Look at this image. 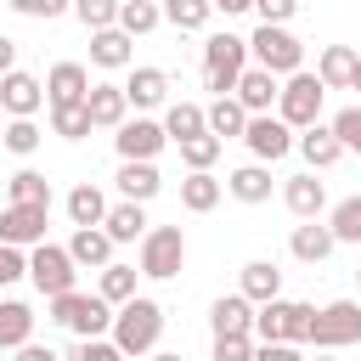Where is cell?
<instances>
[{"label": "cell", "instance_id": "1", "mask_svg": "<svg viewBox=\"0 0 361 361\" xmlns=\"http://www.w3.org/2000/svg\"><path fill=\"white\" fill-rule=\"evenodd\" d=\"M158 338H164V305L147 299V293L124 299L118 316H113V344H118L124 355H152Z\"/></svg>", "mask_w": 361, "mask_h": 361}, {"label": "cell", "instance_id": "2", "mask_svg": "<svg viewBox=\"0 0 361 361\" xmlns=\"http://www.w3.org/2000/svg\"><path fill=\"white\" fill-rule=\"evenodd\" d=\"M45 305H51V322L68 327L73 338H102V333H113V316H118V305H107L102 293H79V288H68Z\"/></svg>", "mask_w": 361, "mask_h": 361}, {"label": "cell", "instance_id": "3", "mask_svg": "<svg viewBox=\"0 0 361 361\" xmlns=\"http://www.w3.org/2000/svg\"><path fill=\"white\" fill-rule=\"evenodd\" d=\"M310 322H316V305H305V299H265L254 310V338L259 344H310Z\"/></svg>", "mask_w": 361, "mask_h": 361}, {"label": "cell", "instance_id": "4", "mask_svg": "<svg viewBox=\"0 0 361 361\" xmlns=\"http://www.w3.org/2000/svg\"><path fill=\"white\" fill-rule=\"evenodd\" d=\"M243 68H248V39H237V34H209L203 39V90L231 96Z\"/></svg>", "mask_w": 361, "mask_h": 361}, {"label": "cell", "instance_id": "5", "mask_svg": "<svg viewBox=\"0 0 361 361\" xmlns=\"http://www.w3.org/2000/svg\"><path fill=\"white\" fill-rule=\"evenodd\" d=\"M322 102H327V85H322V73L299 68V73H288V79H282L276 118H282V124H293V130H310V124L322 118Z\"/></svg>", "mask_w": 361, "mask_h": 361}, {"label": "cell", "instance_id": "6", "mask_svg": "<svg viewBox=\"0 0 361 361\" xmlns=\"http://www.w3.org/2000/svg\"><path fill=\"white\" fill-rule=\"evenodd\" d=\"M248 56H254L259 68H271L276 79H288V73L305 68V45L288 34V23H259V28L248 34Z\"/></svg>", "mask_w": 361, "mask_h": 361}, {"label": "cell", "instance_id": "7", "mask_svg": "<svg viewBox=\"0 0 361 361\" xmlns=\"http://www.w3.org/2000/svg\"><path fill=\"white\" fill-rule=\"evenodd\" d=\"M73 276H79V265H73V254H68V243H34L28 248V282L39 288V299H56V293H68L73 288Z\"/></svg>", "mask_w": 361, "mask_h": 361}, {"label": "cell", "instance_id": "8", "mask_svg": "<svg viewBox=\"0 0 361 361\" xmlns=\"http://www.w3.org/2000/svg\"><path fill=\"white\" fill-rule=\"evenodd\" d=\"M180 265H186V231L180 226H147V237H141V276L169 282V276H180Z\"/></svg>", "mask_w": 361, "mask_h": 361}, {"label": "cell", "instance_id": "9", "mask_svg": "<svg viewBox=\"0 0 361 361\" xmlns=\"http://www.w3.org/2000/svg\"><path fill=\"white\" fill-rule=\"evenodd\" d=\"M310 344H316V350L361 344V299H333V305H322L316 322H310Z\"/></svg>", "mask_w": 361, "mask_h": 361}, {"label": "cell", "instance_id": "10", "mask_svg": "<svg viewBox=\"0 0 361 361\" xmlns=\"http://www.w3.org/2000/svg\"><path fill=\"white\" fill-rule=\"evenodd\" d=\"M243 141H248V152H254L259 164H282V158L299 147V130H293V124H282L276 113H248Z\"/></svg>", "mask_w": 361, "mask_h": 361}, {"label": "cell", "instance_id": "11", "mask_svg": "<svg viewBox=\"0 0 361 361\" xmlns=\"http://www.w3.org/2000/svg\"><path fill=\"white\" fill-rule=\"evenodd\" d=\"M45 226H51V203H6L0 209V243H11V248L45 243Z\"/></svg>", "mask_w": 361, "mask_h": 361}, {"label": "cell", "instance_id": "12", "mask_svg": "<svg viewBox=\"0 0 361 361\" xmlns=\"http://www.w3.org/2000/svg\"><path fill=\"white\" fill-rule=\"evenodd\" d=\"M113 147H118V158H158V152L169 147V130H164V118L135 113V118H124V124L113 130Z\"/></svg>", "mask_w": 361, "mask_h": 361}, {"label": "cell", "instance_id": "13", "mask_svg": "<svg viewBox=\"0 0 361 361\" xmlns=\"http://www.w3.org/2000/svg\"><path fill=\"white\" fill-rule=\"evenodd\" d=\"M0 107H6L11 118H34V113L45 107V79H34V73H23V68L0 73Z\"/></svg>", "mask_w": 361, "mask_h": 361}, {"label": "cell", "instance_id": "14", "mask_svg": "<svg viewBox=\"0 0 361 361\" xmlns=\"http://www.w3.org/2000/svg\"><path fill=\"white\" fill-rule=\"evenodd\" d=\"M113 186H118V197H130V203H152V197H158V186H164V175H158V164H152V158H118Z\"/></svg>", "mask_w": 361, "mask_h": 361}, {"label": "cell", "instance_id": "15", "mask_svg": "<svg viewBox=\"0 0 361 361\" xmlns=\"http://www.w3.org/2000/svg\"><path fill=\"white\" fill-rule=\"evenodd\" d=\"M282 203H288L293 220H322V209H327V186L316 180V169L288 175V180H282Z\"/></svg>", "mask_w": 361, "mask_h": 361}, {"label": "cell", "instance_id": "16", "mask_svg": "<svg viewBox=\"0 0 361 361\" xmlns=\"http://www.w3.org/2000/svg\"><path fill=\"white\" fill-rule=\"evenodd\" d=\"M90 96V68L85 62H56L45 73V107H68V102H85Z\"/></svg>", "mask_w": 361, "mask_h": 361}, {"label": "cell", "instance_id": "17", "mask_svg": "<svg viewBox=\"0 0 361 361\" xmlns=\"http://www.w3.org/2000/svg\"><path fill=\"white\" fill-rule=\"evenodd\" d=\"M231 96H237V102H243L248 113H271V107H276V96H282V79H276L271 68H259V62H248Z\"/></svg>", "mask_w": 361, "mask_h": 361}, {"label": "cell", "instance_id": "18", "mask_svg": "<svg viewBox=\"0 0 361 361\" xmlns=\"http://www.w3.org/2000/svg\"><path fill=\"white\" fill-rule=\"evenodd\" d=\"M254 299L237 288V293H220L214 305H209V327H214V338H226V333H254Z\"/></svg>", "mask_w": 361, "mask_h": 361}, {"label": "cell", "instance_id": "19", "mask_svg": "<svg viewBox=\"0 0 361 361\" xmlns=\"http://www.w3.org/2000/svg\"><path fill=\"white\" fill-rule=\"evenodd\" d=\"M124 96H130V107H135V113H152V107H164V102H169V73H164V68H130Z\"/></svg>", "mask_w": 361, "mask_h": 361}, {"label": "cell", "instance_id": "20", "mask_svg": "<svg viewBox=\"0 0 361 361\" xmlns=\"http://www.w3.org/2000/svg\"><path fill=\"white\" fill-rule=\"evenodd\" d=\"M85 107H90V124L96 130H118L124 118H130V96H124V85H90V96H85Z\"/></svg>", "mask_w": 361, "mask_h": 361}, {"label": "cell", "instance_id": "21", "mask_svg": "<svg viewBox=\"0 0 361 361\" xmlns=\"http://www.w3.org/2000/svg\"><path fill=\"white\" fill-rule=\"evenodd\" d=\"M288 248H293V259L322 265V259L338 248V237H333V226H327V220H299V226H293V237H288Z\"/></svg>", "mask_w": 361, "mask_h": 361}, {"label": "cell", "instance_id": "22", "mask_svg": "<svg viewBox=\"0 0 361 361\" xmlns=\"http://www.w3.org/2000/svg\"><path fill=\"white\" fill-rule=\"evenodd\" d=\"M113 237H107V226H73V237H68V254H73V265H90V271H102V265H113Z\"/></svg>", "mask_w": 361, "mask_h": 361}, {"label": "cell", "instance_id": "23", "mask_svg": "<svg viewBox=\"0 0 361 361\" xmlns=\"http://www.w3.org/2000/svg\"><path fill=\"white\" fill-rule=\"evenodd\" d=\"M355 62H361V51H355V45H322L316 73H322V85H327V90H355Z\"/></svg>", "mask_w": 361, "mask_h": 361}, {"label": "cell", "instance_id": "24", "mask_svg": "<svg viewBox=\"0 0 361 361\" xmlns=\"http://www.w3.org/2000/svg\"><path fill=\"white\" fill-rule=\"evenodd\" d=\"M299 158L310 164V169H333L338 158H344V141L333 135V124H310V130H299Z\"/></svg>", "mask_w": 361, "mask_h": 361}, {"label": "cell", "instance_id": "25", "mask_svg": "<svg viewBox=\"0 0 361 361\" xmlns=\"http://www.w3.org/2000/svg\"><path fill=\"white\" fill-rule=\"evenodd\" d=\"M130 45H135V39H130L124 28H96V34H90V62L107 68V73H113V68H130V62H135Z\"/></svg>", "mask_w": 361, "mask_h": 361}, {"label": "cell", "instance_id": "26", "mask_svg": "<svg viewBox=\"0 0 361 361\" xmlns=\"http://www.w3.org/2000/svg\"><path fill=\"white\" fill-rule=\"evenodd\" d=\"M271 186H276V180H271V164H259V158L226 175V192H231L237 203H265V197H271Z\"/></svg>", "mask_w": 361, "mask_h": 361}, {"label": "cell", "instance_id": "27", "mask_svg": "<svg viewBox=\"0 0 361 361\" xmlns=\"http://www.w3.org/2000/svg\"><path fill=\"white\" fill-rule=\"evenodd\" d=\"M237 288H243L254 305H265V299H282V271H276V259H248V265L237 271Z\"/></svg>", "mask_w": 361, "mask_h": 361}, {"label": "cell", "instance_id": "28", "mask_svg": "<svg viewBox=\"0 0 361 361\" xmlns=\"http://www.w3.org/2000/svg\"><path fill=\"white\" fill-rule=\"evenodd\" d=\"M203 113H209V135H220V141H243V130H248V107H243L237 96H214Z\"/></svg>", "mask_w": 361, "mask_h": 361}, {"label": "cell", "instance_id": "29", "mask_svg": "<svg viewBox=\"0 0 361 361\" xmlns=\"http://www.w3.org/2000/svg\"><path fill=\"white\" fill-rule=\"evenodd\" d=\"M107 237L113 243H141L147 237V203H130V197H118L113 209H107Z\"/></svg>", "mask_w": 361, "mask_h": 361}, {"label": "cell", "instance_id": "30", "mask_svg": "<svg viewBox=\"0 0 361 361\" xmlns=\"http://www.w3.org/2000/svg\"><path fill=\"white\" fill-rule=\"evenodd\" d=\"M107 209H113V203L102 197V186H96V180H79V186L68 192V220H73V226H102V220H107Z\"/></svg>", "mask_w": 361, "mask_h": 361}, {"label": "cell", "instance_id": "31", "mask_svg": "<svg viewBox=\"0 0 361 361\" xmlns=\"http://www.w3.org/2000/svg\"><path fill=\"white\" fill-rule=\"evenodd\" d=\"M220 192H226V180H214L209 169H192V175L180 180V209H192V214H209V209L220 203Z\"/></svg>", "mask_w": 361, "mask_h": 361}, {"label": "cell", "instance_id": "32", "mask_svg": "<svg viewBox=\"0 0 361 361\" xmlns=\"http://www.w3.org/2000/svg\"><path fill=\"white\" fill-rule=\"evenodd\" d=\"M135 282H141V265H102L96 271V293L107 299V305H124V299H135Z\"/></svg>", "mask_w": 361, "mask_h": 361}, {"label": "cell", "instance_id": "33", "mask_svg": "<svg viewBox=\"0 0 361 361\" xmlns=\"http://www.w3.org/2000/svg\"><path fill=\"white\" fill-rule=\"evenodd\" d=\"M34 338V310L23 299H0V350H17Z\"/></svg>", "mask_w": 361, "mask_h": 361}, {"label": "cell", "instance_id": "34", "mask_svg": "<svg viewBox=\"0 0 361 361\" xmlns=\"http://www.w3.org/2000/svg\"><path fill=\"white\" fill-rule=\"evenodd\" d=\"M164 130H169V141L180 147L186 135H203V130H209V113H203L197 102H169V107H164Z\"/></svg>", "mask_w": 361, "mask_h": 361}, {"label": "cell", "instance_id": "35", "mask_svg": "<svg viewBox=\"0 0 361 361\" xmlns=\"http://www.w3.org/2000/svg\"><path fill=\"white\" fill-rule=\"evenodd\" d=\"M209 17H214V6H209V0H164V23H169V28H180V34L209 28Z\"/></svg>", "mask_w": 361, "mask_h": 361}, {"label": "cell", "instance_id": "36", "mask_svg": "<svg viewBox=\"0 0 361 361\" xmlns=\"http://www.w3.org/2000/svg\"><path fill=\"white\" fill-rule=\"evenodd\" d=\"M96 124H90V107L85 102H68V107H51V135H62V141H85Z\"/></svg>", "mask_w": 361, "mask_h": 361}, {"label": "cell", "instance_id": "37", "mask_svg": "<svg viewBox=\"0 0 361 361\" xmlns=\"http://www.w3.org/2000/svg\"><path fill=\"white\" fill-rule=\"evenodd\" d=\"M158 23H164V6H158V0H124V6H118V28H124L130 39H135V34H152Z\"/></svg>", "mask_w": 361, "mask_h": 361}, {"label": "cell", "instance_id": "38", "mask_svg": "<svg viewBox=\"0 0 361 361\" xmlns=\"http://www.w3.org/2000/svg\"><path fill=\"white\" fill-rule=\"evenodd\" d=\"M327 226H333L338 243H361V192H355V197H338V203L327 209Z\"/></svg>", "mask_w": 361, "mask_h": 361}, {"label": "cell", "instance_id": "39", "mask_svg": "<svg viewBox=\"0 0 361 361\" xmlns=\"http://www.w3.org/2000/svg\"><path fill=\"white\" fill-rule=\"evenodd\" d=\"M220 152H226V141H220V135H209V130L180 141V164H186V169H214V158H220Z\"/></svg>", "mask_w": 361, "mask_h": 361}, {"label": "cell", "instance_id": "40", "mask_svg": "<svg viewBox=\"0 0 361 361\" xmlns=\"http://www.w3.org/2000/svg\"><path fill=\"white\" fill-rule=\"evenodd\" d=\"M6 197H11V203H51V180H45L39 169H17V175L6 180Z\"/></svg>", "mask_w": 361, "mask_h": 361}, {"label": "cell", "instance_id": "41", "mask_svg": "<svg viewBox=\"0 0 361 361\" xmlns=\"http://www.w3.org/2000/svg\"><path fill=\"white\" fill-rule=\"evenodd\" d=\"M0 141H6V152H17V158H28V152H39V141H45V130H39L34 118H11Z\"/></svg>", "mask_w": 361, "mask_h": 361}, {"label": "cell", "instance_id": "42", "mask_svg": "<svg viewBox=\"0 0 361 361\" xmlns=\"http://www.w3.org/2000/svg\"><path fill=\"white\" fill-rule=\"evenodd\" d=\"M118 6L124 0H73V17L96 34V28H118Z\"/></svg>", "mask_w": 361, "mask_h": 361}, {"label": "cell", "instance_id": "43", "mask_svg": "<svg viewBox=\"0 0 361 361\" xmlns=\"http://www.w3.org/2000/svg\"><path fill=\"white\" fill-rule=\"evenodd\" d=\"M68 361H130V355L113 344V333H102V338H79V350Z\"/></svg>", "mask_w": 361, "mask_h": 361}, {"label": "cell", "instance_id": "44", "mask_svg": "<svg viewBox=\"0 0 361 361\" xmlns=\"http://www.w3.org/2000/svg\"><path fill=\"white\" fill-rule=\"evenodd\" d=\"M327 124H333V135L344 141V152H361V107H338Z\"/></svg>", "mask_w": 361, "mask_h": 361}, {"label": "cell", "instance_id": "45", "mask_svg": "<svg viewBox=\"0 0 361 361\" xmlns=\"http://www.w3.org/2000/svg\"><path fill=\"white\" fill-rule=\"evenodd\" d=\"M254 333H226V338H214V361H254Z\"/></svg>", "mask_w": 361, "mask_h": 361}, {"label": "cell", "instance_id": "46", "mask_svg": "<svg viewBox=\"0 0 361 361\" xmlns=\"http://www.w3.org/2000/svg\"><path fill=\"white\" fill-rule=\"evenodd\" d=\"M23 276H28V248L0 243V288H11V282H23Z\"/></svg>", "mask_w": 361, "mask_h": 361}, {"label": "cell", "instance_id": "47", "mask_svg": "<svg viewBox=\"0 0 361 361\" xmlns=\"http://www.w3.org/2000/svg\"><path fill=\"white\" fill-rule=\"evenodd\" d=\"M259 23H293L299 17V0H254Z\"/></svg>", "mask_w": 361, "mask_h": 361}, {"label": "cell", "instance_id": "48", "mask_svg": "<svg viewBox=\"0 0 361 361\" xmlns=\"http://www.w3.org/2000/svg\"><path fill=\"white\" fill-rule=\"evenodd\" d=\"M254 361H305L299 344H254Z\"/></svg>", "mask_w": 361, "mask_h": 361}, {"label": "cell", "instance_id": "49", "mask_svg": "<svg viewBox=\"0 0 361 361\" xmlns=\"http://www.w3.org/2000/svg\"><path fill=\"white\" fill-rule=\"evenodd\" d=\"M11 355H17V361H62V355H56L51 344H34V338H28V344H17Z\"/></svg>", "mask_w": 361, "mask_h": 361}, {"label": "cell", "instance_id": "50", "mask_svg": "<svg viewBox=\"0 0 361 361\" xmlns=\"http://www.w3.org/2000/svg\"><path fill=\"white\" fill-rule=\"evenodd\" d=\"M11 68H17V39L0 34V73H11Z\"/></svg>", "mask_w": 361, "mask_h": 361}, {"label": "cell", "instance_id": "51", "mask_svg": "<svg viewBox=\"0 0 361 361\" xmlns=\"http://www.w3.org/2000/svg\"><path fill=\"white\" fill-rule=\"evenodd\" d=\"M62 11H73V0H39L34 6V17H62Z\"/></svg>", "mask_w": 361, "mask_h": 361}, {"label": "cell", "instance_id": "52", "mask_svg": "<svg viewBox=\"0 0 361 361\" xmlns=\"http://www.w3.org/2000/svg\"><path fill=\"white\" fill-rule=\"evenodd\" d=\"M214 11H226V17H237V11H254V0H209Z\"/></svg>", "mask_w": 361, "mask_h": 361}, {"label": "cell", "instance_id": "53", "mask_svg": "<svg viewBox=\"0 0 361 361\" xmlns=\"http://www.w3.org/2000/svg\"><path fill=\"white\" fill-rule=\"evenodd\" d=\"M6 6H11V11H23V17H34V6H39V0H6Z\"/></svg>", "mask_w": 361, "mask_h": 361}, {"label": "cell", "instance_id": "54", "mask_svg": "<svg viewBox=\"0 0 361 361\" xmlns=\"http://www.w3.org/2000/svg\"><path fill=\"white\" fill-rule=\"evenodd\" d=\"M147 361H186V355H180V350H152Z\"/></svg>", "mask_w": 361, "mask_h": 361}, {"label": "cell", "instance_id": "55", "mask_svg": "<svg viewBox=\"0 0 361 361\" xmlns=\"http://www.w3.org/2000/svg\"><path fill=\"white\" fill-rule=\"evenodd\" d=\"M355 90H361V62H355Z\"/></svg>", "mask_w": 361, "mask_h": 361}, {"label": "cell", "instance_id": "56", "mask_svg": "<svg viewBox=\"0 0 361 361\" xmlns=\"http://www.w3.org/2000/svg\"><path fill=\"white\" fill-rule=\"evenodd\" d=\"M316 361H333V350H322V355H316Z\"/></svg>", "mask_w": 361, "mask_h": 361}, {"label": "cell", "instance_id": "57", "mask_svg": "<svg viewBox=\"0 0 361 361\" xmlns=\"http://www.w3.org/2000/svg\"><path fill=\"white\" fill-rule=\"evenodd\" d=\"M355 282H361V271H355Z\"/></svg>", "mask_w": 361, "mask_h": 361}]
</instances>
